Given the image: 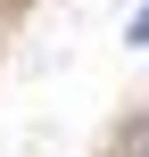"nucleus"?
<instances>
[{"mask_svg": "<svg viewBox=\"0 0 149 157\" xmlns=\"http://www.w3.org/2000/svg\"><path fill=\"white\" fill-rule=\"evenodd\" d=\"M133 41H149V8H141V17H133Z\"/></svg>", "mask_w": 149, "mask_h": 157, "instance_id": "nucleus-1", "label": "nucleus"}, {"mask_svg": "<svg viewBox=\"0 0 149 157\" xmlns=\"http://www.w3.org/2000/svg\"><path fill=\"white\" fill-rule=\"evenodd\" d=\"M141 157H149V149H141Z\"/></svg>", "mask_w": 149, "mask_h": 157, "instance_id": "nucleus-2", "label": "nucleus"}]
</instances>
